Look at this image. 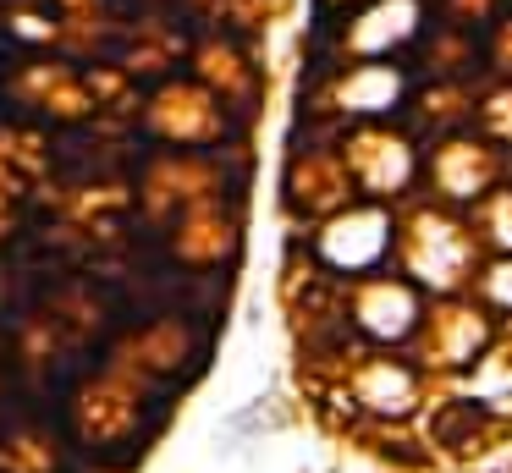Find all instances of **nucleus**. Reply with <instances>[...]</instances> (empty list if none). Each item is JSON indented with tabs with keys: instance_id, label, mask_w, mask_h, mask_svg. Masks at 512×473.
Wrapping results in <instances>:
<instances>
[]
</instances>
